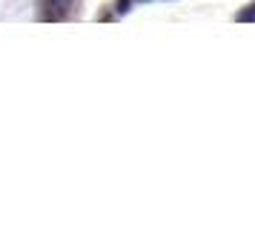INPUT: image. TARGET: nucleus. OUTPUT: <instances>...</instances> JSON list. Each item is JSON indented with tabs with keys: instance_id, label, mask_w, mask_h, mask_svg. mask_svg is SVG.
Returning a JSON list of instances; mask_svg holds the SVG:
<instances>
[{
	"instance_id": "nucleus-1",
	"label": "nucleus",
	"mask_w": 255,
	"mask_h": 247,
	"mask_svg": "<svg viewBox=\"0 0 255 247\" xmlns=\"http://www.w3.org/2000/svg\"><path fill=\"white\" fill-rule=\"evenodd\" d=\"M129 3H132V0H118V9H121V12H127Z\"/></svg>"
}]
</instances>
